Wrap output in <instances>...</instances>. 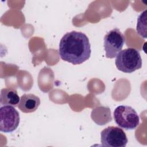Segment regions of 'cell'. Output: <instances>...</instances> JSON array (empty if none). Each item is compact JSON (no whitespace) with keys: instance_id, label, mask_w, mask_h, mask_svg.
Here are the masks:
<instances>
[{"instance_id":"obj_8","label":"cell","mask_w":147,"mask_h":147,"mask_svg":"<svg viewBox=\"0 0 147 147\" xmlns=\"http://www.w3.org/2000/svg\"><path fill=\"white\" fill-rule=\"evenodd\" d=\"M20 99L16 90L11 88H5L1 90L0 94V103L2 105L18 106Z\"/></svg>"},{"instance_id":"obj_5","label":"cell","mask_w":147,"mask_h":147,"mask_svg":"<svg viewBox=\"0 0 147 147\" xmlns=\"http://www.w3.org/2000/svg\"><path fill=\"white\" fill-rule=\"evenodd\" d=\"M125 42V37L117 28L107 33L104 37V48L106 57L113 59L122 50Z\"/></svg>"},{"instance_id":"obj_6","label":"cell","mask_w":147,"mask_h":147,"mask_svg":"<svg viewBox=\"0 0 147 147\" xmlns=\"http://www.w3.org/2000/svg\"><path fill=\"white\" fill-rule=\"evenodd\" d=\"M19 113L12 106H2L0 108V130L4 133L14 131L19 125Z\"/></svg>"},{"instance_id":"obj_3","label":"cell","mask_w":147,"mask_h":147,"mask_svg":"<svg viewBox=\"0 0 147 147\" xmlns=\"http://www.w3.org/2000/svg\"><path fill=\"white\" fill-rule=\"evenodd\" d=\"M115 123L125 130L135 129L140 124V118L136 111L130 106L121 105L114 111Z\"/></svg>"},{"instance_id":"obj_10","label":"cell","mask_w":147,"mask_h":147,"mask_svg":"<svg viewBox=\"0 0 147 147\" xmlns=\"http://www.w3.org/2000/svg\"><path fill=\"white\" fill-rule=\"evenodd\" d=\"M146 10L144 11L140 14L137 20V33L143 37H146Z\"/></svg>"},{"instance_id":"obj_2","label":"cell","mask_w":147,"mask_h":147,"mask_svg":"<svg viewBox=\"0 0 147 147\" xmlns=\"http://www.w3.org/2000/svg\"><path fill=\"white\" fill-rule=\"evenodd\" d=\"M115 64L117 69L123 72H133L142 67L140 53L134 48L121 50L116 56Z\"/></svg>"},{"instance_id":"obj_7","label":"cell","mask_w":147,"mask_h":147,"mask_svg":"<svg viewBox=\"0 0 147 147\" xmlns=\"http://www.w3.org/2000/svg\"><path fill=\"white\" fill-rule=\"evenodd\" d=\"M40 105V99L37 96L33 94H25L21 96L18 107L21 111L29 113L35 111Z\"/></svg>"},{"instance_id":"obj_1","label":"cell","mask_w":147,"mask_h":147,"mask_svg":"<svg viewBox=\"0 0 147 147\" xmlns=\"http://www.w3.org/2000/svg\"><path fill=\"white\" fill-rule=\"evenodd\" d=\"M91 53L89 39L81 32H68L60 40L59 53L64 61L74 65L80 64L90 58Z\"/></svg>"},{"instance_id":"obj_4","label":"cell","mask_w":147,"mask_h":147,"mask_svg":"<svg viewBox=\"0 0 147 147\" xmlns=\"http://www.w3.org/2000/svg\"><path fill=\"white\" fill-rule=\"evenodd\" d=\"M102 146L125 147L128 140L124 131L119 127L108 126L100 133Z\"/></svg>"},{"instance_id":"obj_9","label":"cell","mask_w":147,"mask_h":147,"mask_svg":"<svg viewBox=\"0 0 147 147\" xmlns=\"http://www.w3.org/2000/svg\"><path fill=\"white\" fill-rule=\"evenodd\" d=\"M91 118L98 125H103L111 121V111L108 107L99 106L91 112Z\"/></svg>"}]
</instances>
